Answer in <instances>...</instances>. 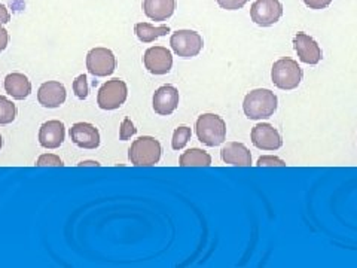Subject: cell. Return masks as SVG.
Listing matches in <instances>:
<instances>
[{"label": "cell", "mask_w": 357, "mask_h": 268, "mask_svg": "<svg viewBox=\"0 0 357 268\" xmlns=\"http://www.w3.org/2000/svg\"><path fill=\"white\" fill-rule=\"evenodd\" d=\"M278 107L277 96L266 88H258L248 93L243 102L244 115L249 119H268L271 118Z\"/></svg>", "instance_id": "cell-1"}, {"label": "cell", "mask_w": 357, "mask_h": 268, "mask_svg": "<svg viewBox=\"0 0 357 268\" xmlns=\"http://www.w3.org/2000/svg\"><path fill=\"white\" fill-rule=\"evenodd\" d=\"M198 140L208 148H216L227 139V124L216 114L199 115L195 122Z\"/></svg>", "instance_id": "cell-2"}, {"label": "cell", "mask_w": 357, "mask_h": 268, "mask_svg": "<svg viewBox=\"0 0 357 268\" xmlns=\"http://www.w3.org/2000/svg\"><path fill=\"white\" fill-rule=\"evenodd\" d=\"M161 143L152 136H142L131 143L128 160L136 167H152L161 160Z\"/></svg>", "instance_id": "cell-3"}, {"label": "cell", "mask_w": 357, "mask_h": 268, "mask_svg": "<svg viewBox=\"0 0 357 268\" xmlns=\"http://www.w3.org/2000/svg\"><path fill=\"white\" fill-rule=\"evenodd\" d=\"M303 75L304 73L299 64L294 59L289 57L277 60L271 69L273 84L277 88L284 89V91H290V89L298 88L301 81H303Z\"/></svg>", "instance_id": "cell-4"}, {"label": "cell", "mask_w": 357, "mask_h": 268, "mask_svg": "<svg viewBox=\"0 0 357 268\" xmlns=\"http://www.w3.org/2000/svg\"><path fill=\"white\" fill-rule=\"evenodd\" d=\"M127 97H128L127 84L122 80H119V77H115V80H110L100 87L98 96H97V105L103 110H115L126 103Z\"/></svg>", "instance_id": "cell-5"}, {"label": "cell", "mask_w": 357, "mask_h": 268, "mask_svg": "<svg viewBox=\"0 0 357 268\" xmlns=\"http://www.w3.org/2000/svg\"><path fill=\"white\" fill-rule=\"evenodd\" d=\"M172 50L182 59H192L201 52L204 40L199 33L194 30H177L170 38Z\"/></svg>", "instance_id": "cell-6"}, {"label": "cell", "mask_w": 357, "mask_h": 268, "mask_svg": "<svg viewBox=\"0 0 357 268\" xmlns=\"http://www.w3.org/2000/svg\"><path fill=\"white\" fill-rule=\"evenodd\" d=\"M86 69L93 76H110L116 69L115 54L107 48L97 47L86 54Z\"/></svg>", "instance_id": "cell-7"}, {"label": "cell", "mask_w": 357, "mask_h": 268, "mask_svg": "<svg viewBox=\"0 0 357 268\" xmlns=\"http://www.w3.org/2000/svg\"><path fill=\"white\" fill-rule=\"evenodd\" d=\"M250 17L259 27H271L283 17L280 0H256L250 9Z\"/></svg>", "instance_id": "cell-8"}, {"label": "cell", "mask_w": 357, "mask_h": 268, "mask_svg": "<svg viewBox=\"0 0 357 268\" xmlns=\"http://www.w3.org/2000/svg\"><path fill=\"white\" fill-rule=\"evenodd\" d=\"M143 64L146 70L155 76L167 75L173 67L172 51L165 47H151L143 55Z\"/></svg>", "instance_id": "cell-9"}, {"label": "cell", "mask_w": 357, "mask_h": 268, "mask_svg": "<svg viewBox=\"0 0 357 268\" xmlns=\"http://www.w3.org/2000/svg\"><path fill=\"white\" fill-rule=\"evenodd\" d=\"M250 137L253 147L262 151H277L283 147L280 133H278L271 124H266V122L255 126L252 128Z\"/></svg>", "instance_id": "cell-10"}, {"label": "cell", "mask_w": 357, "mask_h": 268, "mask_svg": "<svg viewBox=\"0 0 357 268\" xmlns=\"http://www.w3.org/2000/svg\"><path fill=\"white\" fill-rule=\"evenodd\" d=\"M294 48L298 54L299 60L305 64L316 66L320 63L323 57L320 45L311 36H308L307 33L303 31L296 33V36L294 38Z\"/></svg>", "instance_id": "cell-11"}, {"label": "cell", "mask_w": 357, "mask_h": 268, "mask_svg": "<svg viewBox=\"0 0 357 268\" xmlns=\"http://www.w3.org/2000/svg\"><path fill=\"white\" fill-rule=\"evenodd\" d=\"M178 91L177 88L173 85H162L156 89L153 98H152V106L156 114L161 117H169L178 106Z\"/></svg>", "instance_id": "cell-12"}, {"label": "cell", "mask_w": 357, "mask_h": 268, "mask_svg": "<svg viewBox=\"0 0 357 268\" xmlns=\"http://www.w3.org/2000/svg\"><path fill=\"white\" fill-rule=\"evenodd\" d=\"M70 139L81 149H97L100 147V133L88 122H76L70 128Z\"/></svg>", "instance_id": "cell-13"}, {"label": "cell", "mask_w": 357, "mask_h": 268, "mask_svg": "<svg viewBox=\"0 0 357 268\" xmlns=\"http://www.w3.org/2000/svg\"><path fill=\"white\" fill-rule=\"evenodd\" d=\"M66 137V127L61 121L52 119L43 122L39 128V143L45 149L60 148Z\"/></svg>", "instance_id": "cell-14"}, {"label": "cell", "mask_w": 357, "mask_h": 268, "mask_svg": "<svg viewBox=\"0 0 357 268\" xmlns=\"http://www.w3.org/2000/svg\"><path fill=\"white\" fill-rule=\"evenodd\" d=\"M66 88L59 81L43 82L38 91V102L48 109L60 107L66 102Z\"/></svg>", "instance_id": "cell-15"}, {"label": "cell", "mask_w": 357, "mask_h": 268, "mask_svg": "<svg viewBox=\"0 0 357 268\" xmlns=\"http://www.w3.org/2000/svg\"><path fill=\"white\" fill-rule=\"evenodd\" d=\"M220 158L223 163L238 167L252 165V154L245 148V144L238 142H228L220 151Z\"/></svg>", "instance_id": "cell-16"}, {"label": "cell", "mask_w": 357, "mask_h": 268, "mask_svg": "<svg viewBox=\"0 0 357 268\" xmlns=\"http://www.w3.org/2000/svg\"><path fill=\"white\" fill-rule=\"evenodd\" d=\"M176 10V0H143V13L153 21H167Z\"/></svg>", "instance_id": "cell-17"}, {"label": "cell", "mask_w": 357, "mask_h": 268, "mask_svg": "<svg viewBox=\"0 0 357 268\" xmlns=\"http://www.w3.org/2000/svg\"><path fill=\"white\" fill-rule=\"evenodd\" d=\"M5 91L15 100H24L31 93V82L22 73H9L5 77Z\"/></svg>", "instance_id": "cell-18"}, {"label": "cell", "mask_w": 357, "mask_h": 268, "mask_svg": "<svg viewBox=\"0 0 357 268\" xmlns=\"http://www.w3.org/2000/svg\"><path fill=\"white\" fill-rule=\"evenodd\" d=\"M134 33H136V36L140 42L152 43L156 39L165 36L167 33H170V27L169 26L155 27L149 24V22H137V24L134 26Z\"/></svg>", "instance_id": "cell-19"}, {"label": "cell", "mask_w": 357, "mask_h": 268, "mask_svg": "<svg viewBox=\"0 0 357 268\" xmlns=\"http://www.w3.org/2000/svg\"><path fill=\"white\" fill-rule=\"evenodd\" d=\"M178 165L181 167H208L211 165V156L208 152L191 148L183 152L178 158Z\"/></svg>", "instance_id": "cell-20"}, {"label": "cell", "mask_w": 357, "mask_h": 268, "mask_svg": "<svg viewBox=\"0 0 357 268\" xmlns=\"http://www.w3.org/2000/svg\"><path fill=\"white\" fill-rule=\"evenodd\" d=\"M17 118V106L9 98L0 96V124L8 126Z\"/></svg>", "instance_id": "cell-21"}, {"label": "cell", "mask_w": 357, "mask_h": 268, "mask_svg": "<svg viewBox=\"0 0 357 268\" xmlns=\"http://www.w3.org/2000/svg\"><path fill=\"white\" fill-rule=\"evenodd\" d=\"M191 136H192V131H191V128H189V127H186V126L177 127V128L174 130V133H173L172 148H173L174 151L183 149V148L186 147V144H188V142L191 140Z\"/></svg>", "instance_id": "cell-22"}, {"label": "cell", "mask_w": 357, "mask_h": 268, "mask_svg": "<svg viewBox=\"0 0 357 268\" xmlns=\"http://www.w3.org/2000/svg\"><path fill=\"white\" fill-rule=\"evenodd\" d=\"M88 82H86V76L85 75H79L73 81V91L76 94L77 98L85 100L88 97Z\"/></svg>", "instance_id": "cell-23"}, {"label": "cell", "mask_w": 357, "mask_h": 268, "mask_svg": "<svg viewBox=\"0 0 357 268\" xmlns=\"http://www.w3.org/2000/svg\"><path fill=\"white\" fill-rule=\"evenodd\" d=\"M45 165H54V167H63L64 163L59 155L55 154H43L36 160V167H45Z\"/></svg>", "instance_id": "cell-24"}, {"label": "cell", "mask_w": 357, "mask_h": 268, "mask_svg": "<svg viewBox=\"0 0 357 268\" xmlns=\"http://www.w3.org/2000/svg\"><path fill=\"white\" fill-rule=\"evenodd\" d=\"M137 133V128L134 127L132 121L130 118H126L121 122V128H119V140H128L131 139L134 134Z\"/></svg>", "instance_id": "cell-25"}, {"label": "cell", "mask_w": 357, "mask_h": 268, "mask_svg": "<svg viewBox=\"0 0 357 268\" xmlns=\"http://www.w3.org/2000/svg\"><path fill=\"white\" fill-rule=\"evenodd\" d=\"M216 2L222 9L237 10V9H241L245 3L249 2V0H216Z\"/></svg>", "instance_id": "cell-26"}, {"label": "cell", "mask_w": 357, "mask_h": 268, "mask_svg": "<svg viewBox=\"0 0 357 268\" xmlns=\"http://www.w3.org/2000/svg\"><path fill=\"white\" fill-rule=\"evenodd\" d=\"M258 165L261 167H284L286 163L280 158H277V156H273V155H266V156H261V158L258 160Z\"/></svg>", "instance_id": "cell-27"}, {"label": "cell", "mask_w": 357, "mask_h": 268, "mask_svg": "<svg viewBox=\"0 0 357 268\" xmlns=\"http://www.w3.org/2000/svg\"><path fill=\"white\" fill-rule=\"evenodd\" d=\"M303 2H304V5H305L307 8L319 10V9L328 8V6L332 3V0H303Z\"/></svg>", "instance_id": "cell-28"}, {"label": "cell", "mask_w": 357, "mask_h": 268, "mask_svg": "<svg viewBox=\"0 0 357 268\" xmlns=\"http://www.w3.org/2000/svg\"><path fill=\"white\" fill-rule=\"evenodd\" d=\"M8 43H9V33L6 29L2 27V24H0V52L6 50Z\"/></svg>", "instance_id": "cell-29"}, {"label": "cell", "mask_w": 357, "mask_h": 268, "mask_svg": "<svg viewBox=\"0 0 357 268\" xmlns=\"http://www.w3.org/2000/svg\"><path fill=\"white\" fill-rule=\"evenodd\" d=\"M10 21V14L5 5L0 3V24H8Z\"/></svg>", "instance_id": "cell-30"}, {"label": "cell", "mask_w": 357, "mask_h": 268, "mask_svg": "<svg viewBox=\"0 0 357 268\" xmlns=\"http://www.w3.org/2000/svg\"><path fill=\"white\" fill-rule=\"evenodd\" d=\"M79 165H96V167H98L100 164L97 161H82V163H79Z\"/></svg>", "instance_id": "cell-31"}, {"label": "cell", "mask_w": 357, "mask_h": 268, "mask_svg": "<svg viewBox=\"0 0 357 268\" xmlns=\"http://www.w3.org/2000/svg\"><path fill=\"white\" fill-rule=\"evenodd\" d=\"M2 147H3V139H2V134H0V151H2Z\"/></svg>", "instance_id": "cell-32"}]
</instances>
